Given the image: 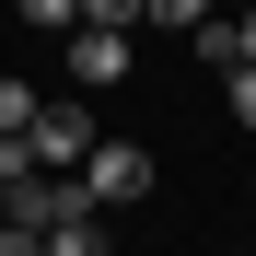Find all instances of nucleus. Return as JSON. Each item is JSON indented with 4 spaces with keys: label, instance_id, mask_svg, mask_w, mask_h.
<instances>
[{
    "label": "nucleus",
    "instance_id": "obj_1",
    "mask_svg": "<svg viewBox=\"0 0 256 256\" xmlns=\"http://www.w3.org/2000/svg\"><path fill=\"white\" fill-rule=\"evenodd\" d=\"M70 186L94 198V210H128V198H152V152L140 140H94V152L70 163Z\"/></svg>",
    "mask_w": 256,
    "mask_h": 256
},
{
    "label": "nucleus",
    "instance_id": "obj_2",
    "mask_svg": "<svg viewBox=\"0 0 256 256\" xmlns=\"http://www.w3.org/2000/svg\"><path fill=\"white\" fill-rule=\"evenodd\" d=\"M70 82H82V94H116V82H128V35L116 24H70Z\"/></svg>",
    "mask_w": 256,
    "mask_h": 256
},
{
    "label": "nucleus",
    "instance_id": "obj_3",
    "mask_svg": "<svg viewBox=\"0 0 256 256\" xmlns=\"http://www.w3.org/2000/svg\"><path fill=\"white\" fill-rule=\"evenodd\" d=\"M24 140H35V163H47V175H70V163L94 152V116H82V105H35Z\"/></svg>",
    "mask_w": 256,
    "mask_h": 256
},
{
    "label": "nucleus",
    "instance_id": "obj_4",
    "mask_svg": "<svg viewBox=\"0 0 256 256\" xmlns=\"http://www.w3.org/2000/svg\"><path fill=\"white\" fill-rule=\"evenodd\" d=\"M186 47H198V70H210V82H233V70H244V35H233V12H210Z\"/></svg>",
    "mask_w": 256,
    "mask_h": 256
},
{
    "label": "nucleus",
    "instance_id": "obj_5",
    "mask_svg": "<svg viewBox=\"0 0 256 256\" xmlns=\"http://www.w3.org/2000/svg\"><path fill=\"white\" fill-rule=\"evenodd\" d=\"M35 244H47V256H105V210H70V222H47Z\"/></svg>",
    "mask_w": 256,
    "mask_h": 256
},
{
    "label": "nucleus",
    "instance_id": "obj_6",
    "mask_svg": "<svg viewBox=\"0 0 256 256\" xmlns=\"http://www.w3.org/2000/svg\"><path fill=\"white\" fill-rule=\"evenodd\" d=\"M210 12H222V0H140V24H175V35H198Z\"/></svg>",
    "mask_w": 256,
    "mask_h": 256
},
{
    "label": "nucleus",
    "instance_id": "obj_7",
    "mask_svg": "<svg viewBox=\"0 0 256 256\" xmlns=\"http://www.w3.org/2000/svg\"><path fill=\"white\" fill-rule=\"evenodd\" d=\"M35 105H47V94H35V82H12V70H0V128H35Z\"/></svg>",
    "mask_w": 256,
    "mask_h": 256
},
{
    "label": "nucleus",
    "instance_id": "obj_8",
    "mask_svg": "<svg viewBox=\"0 0 256 256\" xmlns=\"http://www.w3.org/2000/svg\"><path fill=\"white\" fill-rule=\"evenodd\" d=\"M12 12H24V24H58V35H70V24H82V0H12Z\"/></svg>",
    "mask_w": 256,
    "mask_h": 256
},
{
    "label": "nucleus",
    "instance_id": "obj_9",
    "mask_svg": "<svg viewBox=\"0 0 256 256\" xmlns=\"http://www.w3.org/2000/svg\"><path fill=\"white\" fill-rule=\"evenodd\" d=\"M82 24H116V35H128V24H140V0H82Z\"/></svg>",
    "mask_w": 256,
    "mask_h": 256
},
{
    "label": "nucleus",
    "instance_id": "obj_10",
    "mask_svg": "<svg viewBox=\"0 0 256 256\" xmlns=\"http://www.w3.org/2000/svg\"><path fill=\"white\" fill-rule=\"evenodd\" d=\"M222 94H233V116L256 128V70H233V82H222Z\"/></svg>",
    "mask_w": 256,
    "mask_h": 256
},
{
    "label": "nucleus",
    "instance_id": "obj_11",
    "mask_svg": "<svg viewBox=\"0 0 256 256\" xmlns=\"http://www.w3.org/2000/svg\"><path fill=\"white\" fill-rule=\"evenodd\" d=\"M0 256H47V244H35V233H24V222H0Z\"/></svg>",
    "mask_w": 256,
    "mask_h": 256
},
{
    "label": "nucleus",
    "instance_id": "obj_12",
    "mask_svg": "<svg viewBox=\"0 0 256 256\" xmlns=\"http://www.w3.org/2000/svg\"><path fill=\"white\" fill-rule=\"evenodd\" d=\"M233 35H244V70H256V0H244V12H233Z\"/></svg>",
    "mask_w": 256,
    "mask_h": 256
}]
</instances>
